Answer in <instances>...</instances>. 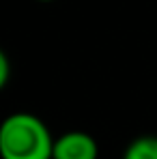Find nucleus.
I'll return each mask as SVG.
<instances>
[{
	"mask_svg": "<svg viewBox=\"0 0 157 159\" xmlns=\"http://www.w3.org/2000/svg\"><path fill=\"white\" fill-rule=\"evenodd\" d=\"M54 135L30 112H13L0 120V159H52Z\"/></svg>",
	"mask_w": 157,
	"mask_h": 159,
	"instance_id": "f257e3e1",
	"label": "nucleus"
},
{
	"mask_svg": "<svg viewBox=\"0 0 157 159\" xmlns=\"http://www.w3.org/2000/svg\"><path fill=\"white\" fill-rule=\"evenodd\" d=\"M52 159H99V144L86 131H67L54 138Z\"/></svg>",
	"mask_w": 157,
	"mask_h": 159,
	"instance_id": "f03ea898",
	"label": "nucleus"
},
{
	"mask_svg": "<svg viewBox=\"0 0 157 159\" xmlns=\"http://www.w3.org/2000/svg\"><path fill=\"white\" fill-rule=\"evenodd\" d=\"M123 159H157V135L133 138L123 153Z\"/></svg>",
	"mask_w": 157,
	"mask_h": 159,
	"instance_id": "7ed1b4c3",
	"label": "nucleus"
},
{
	"mask_svg": "<svg viewBox=\"0 0 157 159\" xmlns=\"http://www.w3.org/2000/svg\"><path fill=\"white\" fill-rule=\"evenodd\" d=\"M9 75H11V65H9V58H7L4 50L0 48V90L7 86V82H9Z\"/></svg>",
	"mask_w": 157,
	"mask_h": 159,
	"instance_id": "20e7f679",
	"label": "nucleus"
},
{
	"mask_svg": "<svg viewBox=\"0 0 157 159\" xmlns=\"http://www.w3.org/2000/svg\"><path fill=\"white\" fill-rule=\"evenodd\" d=\"M39 2H52V0H39Z\"/></svg>",
	"mask_w": 157,
	"mask_h": 159,
	"instance_id": "39448f33",
	"label": "nucleus"
}]
</instances>
